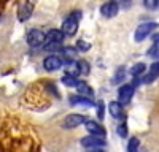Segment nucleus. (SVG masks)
<instances>
[{
	"mask_svg": "<svg viewBox=\"0 0 159 152\" xmlns=\"http://www.w3.org/2000/svg\"><path fill=\"white\" fill-rule=\"evenodd\" d=\"M80 19H81V13H80V11H75V13H72L69 18H65L64 22H62V32H64V35H67V36L75 35L76 30H78Z\"/></svg>",
	"mask_w": 159,
	"mask_h": 152,
	"instance_id": "obj_1",
	"label": "nucleus"
},
{
	"mask_svg": "<svg viewBox=\"0 0 159 152\" xmlns=\"http://www.w3.org/2000/svg\"><path fill=\"white\" fill-rule=\"evenodd\" d=\"M81 146L86 147V149H91V150H99V149H105V147H107V141H105L102 136L89 133V136H84L81 139Z\"/></svg>",
	"mask_w": 159,
	"mask_h": 152,
	"instance_id": "obj_2",
	"label": "nucleus"
},
{
	"mask_svg": "<svg viewBox=\"0 0 159 152\" xmlns=\"http://www.w3.org/2000/svg\"><path fill=\"white\" fill-rule=\"evenodd\" d=\"M157 29V22H142L135 29V41H143Z\"/></svg>",
	"mask_w": 159,
	"mask_h": 152,
	"instance_id": "obj_3",
	"label": "nucleus"
},
{
	"mask_svg": "<svg viewBox=\"0 0 159 152\" xmlns=\"http://www.w3.org/2000/svg\"><path fill=\"white\" fill-rule=\"evenodd\" d=\"M45 38H46V33L42 32L40 29H30L25 35V40H27L29 46L32 48H37V46H42L45 43Z\"/></svg>",
	"mask_w": 159,
	"mask_h": 152,
	"instance_id": "obj_4",
	"label": "nucleus"
},
{
	"mask_svg": "<svg viewBox=\"0 0 159 152\" xmlns=\"http://www.w3.org/2000/svg\"><path fill=\"white\" fill-rule=\"evenodd\" d=\"M135 92V86L134 84H123L118 91V98H119V103L121 105H127L129 101L134 97Z\"/></svg>",
	"mask_w": 159,
	"mask_h": 152,
	"instance_id": "obj_5",
	"label": "nucleus"
},
{
	"mask_svg": "<svg viewBox=\"0 0 159 152\" xmlns=\"http://www.w3.org/2000/svg\"><path fill=\"white\" fill-rule=\"evenodd\" d=\"M64 67V59L59 57V56H48L45 60H43V68L46 71H57Z\"/></svg>",
	"mask_w": 159,
	"mask_h": 152,
	"instance_id": "obj_6",
	"label": "nucleus"
},
{
	"mask_svg": "<svg viewBox=\"0 0 159 152\" xmlns=\"http://www.w3.org/2000/svg\"><path fill=\"white\" fill-rule=\"evenodd\" d=\"M86 120L88 119L83 116V114H69V116L64 119L62 125H64V129H76V127L83 125Z\"/></svg>",
	"mask_w": 159,
	"mask_h": 152,
	"instance_id": "obj_7",
	"label": "nucleus"
},
{
	"mask_svg": "<svg viewBox=\"0 0 159 152\" xmlns=\"http://www.w3.org/2000/svg\"><path fill=\"white\" fill-rule=\"evenodd\" d=\"M32 11H34V3L30 2V0H25V2H22L18 8V19L21 22L27 21L30 16H32Z\"/></svg>",
	"mask_w": 159,
	"mask_h": 152,
	"instance_id": "obj_8",
	"label": "nucleus"
},
{
	"mask_svg": "<svg viewBox=\"0 0 159 152\" xmlns=\"http://www.w3.org/2000/svg\"><path fill=\"white\" fill-rule=\"evenodd\" d=\"M118 11H119V6H118L116 2H113V0H110V2L103 3V5L100 6V15H102L103 18H108V19L115 18V16L118 15Z\"/></svg>",
	"mask_w": 159,
	"mask_h": 152,
	"instance_id": "obj_9",
	"label": "nucleus"
},
{
	"mask_svg": "<svg viewBox=\"0 0 159 152\" xmlns=\"http://www.w3.org/2000/svg\"><path fill=\"white\" fill-rule=\"evenodd\" d=\"M70 105H73V106H83V108H91V106H94V101L91 100V97L78 94V95H72L70 97Z\"/></svg>",
	"mask_w": 159,
	"mask_h": 152,
	"instance_id": "obj_10",
	"label": "nucleus"
},
{
	"mask_svg": "<svg viewBox=\"0 0 159 152\" xmlns=\"http://www.w3.org/2000/svg\"><path fill=\"white\" fill-rule=\"evenodd\" d=\"M86 125V130L91 133V135H97V136H102V138H105L107 136V132H105V129L102 125H99V122H96V120H86L84 122Z\"/></svg>",
	"mask_w": 159,
	"mask_h": 152,
	"instance_id": "obj_11",
	"label": "nucleus"
},
{
	"mask_svg": "<svg viewBox=\"0 0 159 152\" xmlns=\"http://www.w3.org/2000/svg\"><path fill=\"white\" fill-rule=\"evenodd\" d=\"M62 38H64V32H62V30L51 29V30L46 33L45 41H46V43H62Z\"/></svg>",
	"mask_w": 159,
	"mask_h": 152,
	"instance_id": "obj_12",
	"label": "nucleus"
},
{
	"mask_svg": "<svg viewBox=\"0 0 159 152\" xmlns=\"http://www.w3.org/2000/svg\"><path fill=\"white\" fill-rule=\"evenodd\" d=\"M108 111H110L113 119H123V116H124L123 105L119 103V101H111V103L108 105Z\"/></svg>",
	"mask_w": 159,
	"mask_h": 152,
	"instance_id": "obj_13",
	"label": "nucleus"
},
{
	"mask_svg": "<svg viewBox=\"0 0 159 152\" xmlns=\"http://www.w3.org/2000/svg\"><path fill=\"white\" fill-rule=\"evenodd\" d=\"M75 89H76V92L81 94V95H86V97H92V95H94V91L89 87V84H86L83 81H78L75 84Z\"/></svg>",
	"mask_w": 159,
	"mask_h": 152,
	"instance_id": "obj_14",
	"label": "nucleus"
},
{
	"mask_svg": "<svg viewBox=\"0 0 159 152\" xmlns=\"http://www.w3.org/2000/svg\"><path fill=\"white\" fill-rule=\"evenodd\" d=\"M78 82V74L75 73H65L62 78V84L69 86V87H75V84Z\"/></svg>",
	"mask_w": 159,
	"mask_h": 152,
	"instance_id": "obj_15",
	"label": "nucleus"
},
{
	"mask_svg": "<svg viewBox=\"0 0 159 152\" xmlns=\"http://www.w3.org/2000/svg\"><path fill=\"white\" fill-rule=\"evenodd\" d=\"M145 70H147V65L145 63H137V65H134L130 68V76H134V78H137V76H140V74H143L145 73Z\"/></svg>",
	"mask_w": 159,
	"mask_h": 152,
	"instance_id": "obj_16",
	"label": "nucleus"
},
{
	"mask_svg": "<svg viewBox=\"0 0 159 152\" xmlns=\"http://www.w3.org/2000/svg\"><path fill=\"white\" fill-rule=\"evenodd\" d=\"M76 70H78V74H88L91 67L86 60H78L76 62Z\"/></svg>",
	"mask_w": 159,
	"mask_h": 152,
	"instance_id": "obj_17",
	"label": "nucleus"
},
{
	"mask_svg": "<svg viewBox=\"0 0 159 152\" xmlns=\"http://www.w3.org/2000/svg\"><path fill=\"white\" fill-rule=\"evenodd\" d=\"M124 76H126V68L121 67V68H118V70H116V73H115V76H113V79H111V81H113L115 84H119V82L124 79Z\"/></svg>",
	"mask_w": 159,
	"mask_h": 152,
	"instance_id": "obj_18",
	"label": "nucleus"
},
{
	"mask_svg": "<svg viewBox=\"0 0 159 152\" xmlns=\"http://www.w3.org/2000/svg\"><path fill=\"white\" fill-rule=\"evenodd\" d=\"M157 76H159V73L157 71H154V70H150V73L145 76V79H143V82L145 84H151L153 81H156L157 79Z\"/></svg>",
	"mask_w": 159,
	"mask_h": 152,
	"instance_id": "obj_19",
	"label": "nucleus"
},
{
	"mask_svg": "<svg viewBox=\"0 0 159 152\" xmlns=\"http://www.w3.org/2000/svg\"><path fill=\"white\" fill-rule=\"evenodd\" d=\"M139 146H140V141L137 138H130L129 139V144H127V150L129 152H135L137 149H139Z\"/></svg>",
	"mask_w": 159,
	"mask_h": 152,
	"instance_id": "obj_20",
	"label": "nucleus"
},
{
	"mask_svg": "<svg viewBox=\"0 0 159 152\" xmlns=\"http://www.w3.org/2000/svg\"><path fill=\"white\" fill-rule=\"evenodd\" d=\"M76 49L81 51V53H86V51L91 49V43H88V41H84V40H78V41H76Z\"/></svg>",
	"mask_w": 159,
	"mask_h": 152,
	"instance_id": "obj_21",
	"label": "nucleus"
},
{
	"mask_svg": "<svg viewBox=\"0 0 159 152\" xmlns=\"http://www.w3.org/2000/svg\"><path fill=\"white\" fill-rule=\"evenodd\" d=\"M148 56H150V57H153V59H159V41H156V43L150 48Z\"/></svg>",
	"mask_w": 159,
	"mask_h": 152,
	"instance_id": "obj_22",
	"label": "nucleus"
},
{
	"mask_svg": "<svg viewBox=\"0 0 159 152\" xmlns=\"http://www.w3.org/2000/svg\"><path fill=\"white\" fill-rule=\"evenodd\" d=\"M116 132H118V135L121 136V138H126V136H127V125H126V122L119 124L118 129H116Z\"/></svg>",
	"mask_w": 159,
	"mask_h": 152,
	"instance_id": "obj_23",
	"label": "nucleus"
},
{
	"mask_svg": "<svg viewBox=\"0 0 159 152\" xmlns=\"http://www.w3.org/2000/svg\"><path fill=\"white\" fill-rule=\"evenodd\" d=\"M143 2H145V6L150 8V10H154L159 5V0H143Z\"/></svg>",
	"mask_w": 159,
	"mask_h": 152,
	"instance_id": "obj_24",
	"label": "nucleus"
},
{
	"mask_svg": "<svg viewBox=\"0 0 159 152\" xmlns=\"http://www.w3.org/2000/svg\"><path fill=\"white\" fill-rule=\"evenodd\" d=\"M97 117H99V120L103 119V103L102 101H99V105H97Z\"/></svg>",
	"mask_w": 159,
	"mask_h": 152,
	"instance_id": "obj_25",
	"label": "nucleus"
},
{
	"mask_svg": "<svg viewBox=\"0 0 159 152\" xmlns=\"http://www.w3.org/2000/svg\"><path fill=\"white\" fill-rule=\"evenodd\" d=\"M150 70H154V71H157V73H159V60L153 63V65H151V68H150Z\"/></svg>",
	"mask_w": 159,
	"mask_h": 152,
	"instance_id": "obj_26",
	"label": "nucleus"
},
{
	"mask_svg": "<svg viewBox=\"0 0 159 152\" xmlns=\"http://www.w3.org/2000/svg\"><path fill=\"white\" fill-rule=\"evenodd\" d=\"M154 40H156V41H159V33H157V35L154 36Z\"/></svg>",
	"mask_w": 159,
	"mask_h": 152,
	"instance_id": "obj_27",
	"label": "nucleus"
}]
</instances>
